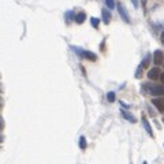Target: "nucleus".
<instances>
[{
    "label": "nucleus",
    "mask_w": 164,
    "mask_h": 164,
    "mask_svg": "<svg viewBox=\"0 0 164 164\" xmlns=\"http://www.w3.org/2000/svg\"><path fill=\"white\" fill-rule=\"evenodd\" d=\"M162 121H163V123H164V115H163V119H162Z\"/></svg>",
    "instance_id": "obj_21"
},
{
    "label": "nucleus",
    "mask_w": 164,
    "mask_h": 164,
    "mask_svg": "<svg viewBox=\"0 0 164 164\" xmlns=\"http://www.w3.org/2000/svg\"><path fill=\"white\" fill-rule=\"evenodd\" d=\"M152 104L157 108L159 112H163L164 111V99H153V100H152Z\"/></svg>",
    "instance_id": "obj_8"
},
{
    "label": "nucleus",
    "mask_w": 164,
    "mask_h": 164,
    "mask_svg": "<svg viewBox=\"0 0 164 164\" xmlns=\"http://www.w3.org/2000/svg\"><path fill=\"white\" fill-rule=\"evenodd\" d=\"M73 49H74L77 54H80V56L82 58H85V59H88V60H92V62H95L96 59H97V56H96L93 52H89V51H84V49H81V48H75V47H73Z\"/></svg>",
    "instance_id": "obj_1"
},
{
    "label": "nucleus",
    "mask_w": 164,
    "mask_h": 164,
    "mask_svg": "<svg viewBox=\"0 0 164 164\" xmlns=\"http://www.w3.org/2000/svg\"><path fill=\"white\" fill-rule=\"evenodd\" d=\"M118 11H119V15H121V18L125 20L126 23H130V17H129L127 10H126V7L122 4V3H119V4H118Z\"/></svg>",
    "instance_id": "obj_4"
},
{
    "label": "nucleus",
    "mask_w": 164,
    "mask_h": 164,
    "mask_svg": "<svg viewBox=\"0 0 164 164\" xmlns=\"http://www.w3.org/2000/svg\"><path fill=\"white\" fill-rule=\"evenodd\" d=\"M152 62H153L155 66H160V64H163L164 63V54H163V51H160V49L155 51L153 56H152Z\"/></svg>",
    "instance_id": "obj_3"
},
{
    "label": "nucleus",
    "mask_w": 164,
    "mask_h": 164,
    "mask_svg": "<svg viewBox=\"0 0 164 164\" xmlns=\"http://www.w3.org/2000/svg\"><path fill=\"white\" fill-rule=\"evenodd\" d=\"M121 114H122V116L126 119L127 122H130V123H136V118H134V115H131L130 112H127L126 110H121Z\"/></svg>",
    "instance_id": "obj_9"
},
{
    "label": "nucleus",
    "mask_w": 164,
    "mask_h": 164,
    "mask_svg": "<svg viewBox=\"0 0 164 164\" xmlns=\"http://www.w3.org/2000/svg\"><path fill=\"white\" fill-rule=\"evenodd\" d=\"M101 17H102V22L105 23V25H108V23L111 22V18H112V15H111V11L110 8H102L101 10Z\"/></svg>",
    "instance_id": "obj_5"
},
{
    "label": "nucleus",
    "mask_w": 164,
    "mask_h": 164,
    "mask_svg": "<svg viewBox=\"0 0 164 164\" xmlns=\"http://www.w3.org/2000/svg\"><path fill=\"white\" fill-rule=\"evenodd\" d=\"M105 6H107L110 10H112L115 7V0H105Z\"/></svg>",
    "instance_id": "obj_15"
},
{
    "label": "nucleus",
    "mask_w": 164,
    "mask_h": 164,
    "mask_svg": "<svg viewBox=\"0 0 164 164\" xmlns=\"http://www.w3.org/2000/svg\"><path fill=\"white\" fill-rule=\"evenodd\" d=\"M149 63H151V55H146L145 59L141 62V64H140V66H142L144 69H148V67H149Z\"/></svg>",
    "instance_id": "obj_11"
},
{
    "label": "nucleus",
    "mask_w": 164,
    "mask_h": 164,
    "mask_svg": "<svg viewBox=\"0 0 164 164\" xmlns=\"http://www.w3.org/2000/svg\"><path fill=\"white\" fill-rule=\"evenodd\" d=\"M148 90H149V93L153 95V96H163L164 95V88L162 86V85L151 84V85H148Z\"/></svg>",
    "instance_id": "obj_2"
},
{
    "label": "nucleus",
    "mask_w": 164,
    "mask_h": 164,
    "mask_svg": "<svg viewBox=\"0 0 164 164\" xmlns=\"http://www.w3.org/2000/svg\"><path fill=\"white\" fill-rule=\"evenodd\" d=\"M107 100L110 102L115 101V92H110V93H108V95H107Z\"/></svg>",
    "instance_id": "obj_16"
},
{
    "label": "nucleus",
    "mask_w": 164,
    "mask_h": 164,
    "mask_svg": "<svg viewBox=\"0 0 164 164\" xmlns=\"http://www.w3.org/2000/svg\"><path fill=\"white\" fill-rule=\"evenodd\" d=\"M160 75H162V74H160V70L157 69V67H153V69H151L148 71V78H149V80H152V81H153V80L156 81L157 78H160Z\"/></svg>",
    "instance_id": "obj_6"
},
{
    "label": "nucleus",
    "mask_w": 164,
    "mask_h": 164,
    "mask_svg": "<svg viewBox=\"0 0 164 164\" xmlns=\"http://www.w3.org/2000/svg\"><path fill=\"white\" fill-rule=\"evenodd\" d=\"M64 18H66V22H71L73 19H75L74 14H73V11H67L66 14H64Z\"/></svg>",
    "instance_id": "obj_12"
},
{
    "label": "nucleus",
    "mask_w": 164,
    "mask_h": 164,
    "mask_svg": "<svg viewBox=\"0 0 164 164\" xmlns=\"http://www.w3.org/2000/svg\"><path fill=\"white\" fill-rule=\"evenodd\" d=\"M90 23H92V26L95 29L99 28V23H100V19L99 18H90Z\"/></svg>",
    "instance_id": "obj_14"
},
{
    "label": "nucleus",
    "mask_w": 164,
    "mask_h": 164,
    "mask_svg": "<svg viewBox=\"0 0 164 164\" xmlns=\"http://www.w3.org/2000/svg\"><path fill=\"white\" fill-rule=\"evenodd\" d=\"M80 148L81 149H86V138L84 136L80 137Z\"/></svg>",
    "instance_id": "obj_13"
},
{
    "label": "nucleus",
    "mask_w": 164,
    "mask_h": 164,
    "mask_svg": "<svg viewBox=\"0 0 164 164\" xmlns=\"http://www.w3.org/2000/svg\"><path fill=\"white\" fill-rule=\"evenodd\" d=\"M131 2H133V4H134V7H137V6H138V4H137V0H131Z\"/></svg>",
    "instance_id": "obj_19"
},
{
    "label": "nucleus",
    "mask_w": 164,
    "mask_h": 164,
    "mask_svg": "<svg viewBox=\"0 0 164 164\" xmlns=\"http://www.w3.org/2000/svg\"><path fill=\"white\" fill-rule=\"evenodd\" d=\"M85 19H86V14H85L84 11H80V13H78L77 15H75V22L80 23V25L85 22Z\"/></svg>",
    "instance_id": "obj_10"
},
{
    "label": "nucleus",
    "mask_w": 164,
    "mask_h": 164,
    "mask_svg": "<svg viewBox=\"0 0 164 164\" xmlns=\"http://www.w3.org/2000/svg\"><path fill=\"white\" fill-rule=\"evenodd\" d=\"M146 2H148V0H141V4H142V7H145V6H146Z\"/></svg>",
    "instance_id": "obj_17"
},
{
    "label": "nucleus",
    "mask_w": 164,
    "mask_h": 164,
    "mask_svg": "<svg viewBox=\"0 0 164 164\" xmlns=\"http://www.w3.org/2000/svg\"><path fill=\"white\" fill-rule=\"evenodd\" d=\"M162 43L164 44V32H163V33H162Z\"/></svg>",
    "instance_id": "obj_20"
},
{
    "label": "nucleus",
    "mask_w": 164,
    "mask_h": 164,
    "mask_svg": "<svg viewBox=\"0 0 164 164\" xmlns=\"http://www.w3.org/2000/svg\"><path fill=\"white\" fill-rule=\"evenodd\" d=\"M141 121H142V126L145 127L146 133H148L151 137H153V130H152V126L149 125V122H148V119H146V116H145V115H142V116H141Z\"/></svg>",
    "instance_id": "obj_7"
},
{
    "label": "nucleus",
    "mask_w": 164,
    "mask_h": 164,
    "mask_svg": "<svg viewBox=\"0 0 164 164\" xmlns=\"http://www.w3.org/2000/svg\"><path fill=\"white\" fill-rule=\"evenodd\" d=\"M160 80H162V82H163V84H164V73H163L162 75H160Z\"/></svg>",
    "instance_id": "obj_18"
}]
</instances>
